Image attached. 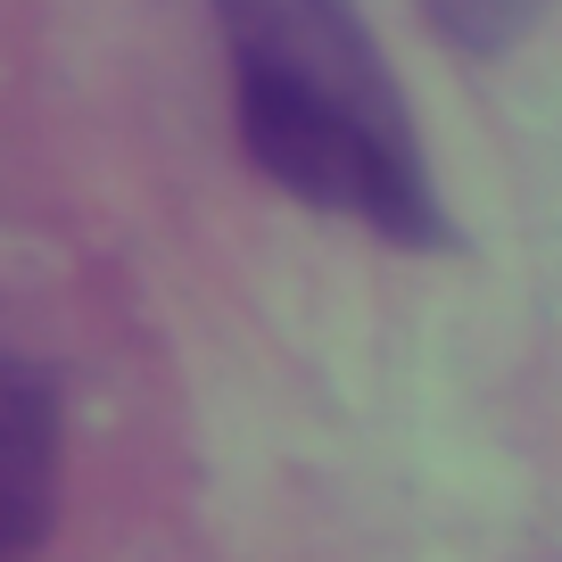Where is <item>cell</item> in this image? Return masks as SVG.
<instances>
[{
  "label": "cell",
  "mask_w": 562,
  "mask_h": 562,
  "mask_svg": "<svg viewBox=\"0 0 562 562\" xmlns=\"http://www.w3.org/2000/svg\"><path fill=\"white\" fill-rule=\"evenodd\" d=\"M422 9H430V25H439L456 50H472V58L513 50V42L546 18V0H422Z\"/></svg>",
  "instance_id": "obj_3"
},
{
  "label": "cell",
  "mask_w": 562,
  "mask_h": 562,
  "mask_svg": "<svg viewBox=\"0 0 562 562\" xmlns=\"http://www.w3.org/2000/svg\"><path fill=\"white\" fill-rule=\"evenodd\" d=\"M215 18H224L240 91H281L389 140H414V116L356 0H215Z\"/></svg>",
  "instance_id": "obj_1"
},
{
  "label": "cell",
  "mask_w": 562,
  "mask_h": 562,
  "mask_svg": "<svg viewBox=\"0 0 562 562\" xmlns=\"http://www.w3.org/2000/svg\"><path fill=\"white\" fill-rule=\"evenodd\" d=\"M67 397L34 356H0V562H34L58 521Z\"/></svg>",
  "instance_id": "obj_2"
}]
</instances>
